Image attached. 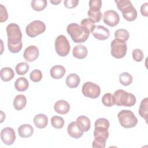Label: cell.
Here are the masks:
<instances>
[{
	"label": "cell",
	"instance_id": "2e32d148",
	"mask_svg": "<svg viewBox=\"0 0 148 148\" xmlns=\"http://www.w3.org/2000/svg\"><path fill=\"white\" fill-rule=\"evenodd\" d=\"M54 109L57 113L61 114H65L69 111L70 105L65 100H58L54 103Z\"/></svg>",
	"mask_w": 148,
	"mask_h": 148
},
{
	"label": "cell",
	"instance_id": "836d02e7",
	"mask_svg": "<svg viewBox=\"0 0 148 148\" xmlns=\"http://www.w3.org/2000/svg\"><path fill=\"white\" fill-rule=\"evenodd\" d=\"M87 14L89 17V18L94 23L99 22L102 18V13L101 10L93 11L89 9Z\"/></svg>",
	"mask_w": 148,
	"mask_h": 148
},
{
	"label": "cell",
	"instance_id": "30bf717a",
	"mask_svg": "<svg viewBox=\"0 0 148 148\" xmlns=\"http://www.w3.org/2000/svg\"><path fill=\"white\" fill-rule=\"evenodd\" d=\"M82 91L86 97L95 99L99 96L101 88L97 84L91 82H87L83 85Z\"/></svg>",
	"mask_w": 148,
	"mask_h": 148
},
{
	"label": "cell",
	"instance_id": "8d00e7d4",
	"mask_svg": "<svg viewBox=\"0 0 148 148\" xmlns=\"http://www.w3.org/2000/svg\"><path fill=\"white\" fill-rule=\"evenodd\" d=\"M132 57L136 62H140L144 58L143 51L139 49H135L132 51Z\"/></svg>",
	"mask_w": 148,
	"mask_h": 148
},
{
	"label": "cell",
	"instance_id": "f546056e",
	"mask_svg": "<svg viewBox=\"0 0 148 148\" xmlns=\"http://www.w3.org/2000/svg\"><path fill=\"white\" fill-rule=\"evenodd\" d=\"M102 102L105 106L107 107H111L115 105L113 95L110 93L105 94L102 98Z\"/></svg>",
	"mask_w": 148,
	"mask_h": 148
},
{
	"label": "cell",
	"instance_id": "4dcf8cb0",
	"mask_svg": "<svg viewBox=\"0 0 148 148\" xmlns=\"http://www.w3.org/2000/svg\"><path fill=\"white\" fill-rule=\"evenodd\" d=\"M115 39H118L126 42L129 37V32L125 29H118L114 32Z\"/></svg>",
	"mask_w": 148,
	"mask_h": 148
},
{
	"label": "cell",
	"instance_id": "ab89813d",
	"mask_svg": "<svg viewBox=\"0 0 148 148\" xmlns=\"http://www.w3.org/2000/svg\"><path fill=\"white\" fill-rule=\"evenodd\" d=\"M147 9H148V3L146 2L143 4L140 7V13L142 16L147 17L148 13H147Z\"/></svg>",
	"mask_w": 148,
	"mask_h": 148
},
{
	"label": "cell",
	"instance_id": "52a82bcc",
	"mask_svg": "<svg viewBox=\"0 0 148 148\" xmlns=\"http://www.w3.org/2000/svg\"><path fill=\"white\" fill-rule=\"evenodd\" d=\"M127 46L126 42L114 39L111 42V54L117 59L123 58L127 53Z\"/></svg>",
	"mask_w": 148,
	"mask_h": 148
},
{
	"label": "cell",
	"instance_id": "ba28073f",
	"mask_svg": "<svg viewBox=\"0 0 148 148\" xmlns=\"http://www.w3.org/2000/svg\"><path fill=\"white\" fill-rule=\"evenodd\" d=\"M55 50L57 54L61 57L66 56L71 49L70 44L67 38L63 35L57 37L55 40Z\"/></svg>",
	"mask_w": 148,
	"mask_h": 148
},
{
	"label": "cell",
	"instance_id": "4fadbf2b",
	"mask_svg": "<svg viewBox=\"0 0 148 148\" xmlns=\"http://www.w3.org/2000/svg\"><path fill=\"white\" fill-rule=\"evenodd\" d=\"M39 54V51L38 47L34 45L28 46L24 51L23 57L28 62H32L36 60Z\"/></svg>",
	"mask_w": 148,
	"mask_h": 148
},
{
	"label": "cell",
	"instance_id": "e0dca14e",
	"mask_svg": "<svg viewBox=\"0 0 148 148\" xmlns=\"http://www.w3.org/2000/svg\"><path fill=\"white\" fill-rule=\"evenodd\" d=\"M76 124L78 127L82 131L87 132L88 131L91 127V122L87 117L85 116H80L76 119Z\"/></svg>",
	"mask_w": 148,
	"mask_h": 148
},
{
	"label": "cell",
	"instance_id": "7c38bea8",
	"mask_svg": "<svg viewBox=\"0 0 148 148\" xmlns=\"http://www.w3.org/2000/svg\"><path fill=\"white\" fill-rule=\"evenodd\" d=\"M103 22L110 27L117 25L120 21L119 14L113 10H109L103 13Z\"/></svg>",
	"mask_w": 148,
	"mask_h": 148
},
{
	"label": "cell",
	"instance_id": "f35d334b",
	"mask_svg": "<svg viewBox=\"0 0 148 148\" xmlns=\"http://www.w3.org/2000/svg\"><path fill=\"white\" fill-rule=\"evenodd\" d=\"M78 0H65L64 1V6L69 9H72L75 8L78 5Z\"/></svg>",
	"mask_w": 148,
	"mask_h": 148
},
{
	"label": "cell",
	"instance_id": "ffe728a7",
	"mask_svg": "<svg viewBox=\"0 0 148 148\" xmlns=\"http://www.w3.org/2000/svg\"><path fill=\"white\" fill-rule=\"evenodd\" d=\"M87 49L85 46L80 45L74 47L72 54L74 57L78 59H83L87 56Z\"/></svg>",
	"mask_w": 148,
	"mask_h": 148
},
{
	"label": "cell",
	"instance_id": "9c48e42d",
	"mask_svg": "<svg viewBox=\"0 0 148 148\" xmlns=\"http://www.w3.org/2000/svg\"><path fill=\"white\" fill-rule=\"evenodd\" d=\"M46 30L45 23L40 20H34L30 23L25 28L27 35L31 38H35L36 36L43 33Z\"/></svg>",
	"mask_w": 148,
	"mask_h": 148
},
{
	"label": "cell",
	"instance_id": "9a60e30c",
	"mask_svg": "<svg viewBox=\"0 0 148 148\" xmlns=\"http://www.w3.org/2000/svg\"><path fill=\"white\" fill-rule=\"evenodd\" d=\"M67 131L70 136L75 139L80 138L84 133L83 131L80 130L77 125L75 121H72L69 124L67 127Z\"/></svg>",
	"mask_w": 148,
	"mask_h": 148
},
{
	"label": "cell",
	"instance_id": "83f0119b",
	"mask_svg": "<svg viewBox=\"0 0 148 148\" xmlns=\"http://www.w3.org/2000/svg\"><path fill=\"white\" fill-rule=\"evenodd\" d=\"M46 0H33L31 1V7L35 11H42L47 6Z\"/></svg>",
	"mask_w": 148,
	"mask_h": 148
},
{
	"label": "cell",
	"instance_id": "44dd1931",
	"mask_svg": "<svg viewBox=\"0 0 148 148\" xmlns=\"http://www.w3.org/2000/svg\"><path fill=\"white\" fill-rule=\"evenodd\" d=\"M65 69L62 65H54L53 66L50 71V73L51 76L55 79H60L62 78L65 73Z\"/></svg>",
	"mask_w": 148,
	"mask_h": 148
},
{
	"label": "cell",
	"instance_id": "d6a6232c",
	"mask_svg": "<svg viewBox=\"0 0 148 148\" xmlns=\"http://www.w3.org/2000/svg\"><path fill=\"white\" fill-rule=\"evenodd\" d=\"M51 124L54 128L60 129L62 128L64 125V120L60 116H54L51 119Z\"/></svg>",
	"mask_w": 148,
	"mask_h": 148
},
{
	"label": "cell",
	"instance_id": "1f68e13d",
	"mask_svg": "<svg viewBox=\"0 0 148 148\" xmlns=\"http://www.w3.org/2000/svg\"><path fill=\"white\" fill-rule=\"evenodd\" d=\"M29 65L25 62H21L17 64L16 66L15 69L16 73L19 75H24L27 72H28L29 70Z\"/></svg>",
	"mask_w": 148,
	"mask_h": 148
},
{
	"label": "cell",
	"instance_id": "5bb4252c",
	"mask_svg": "<svg viewBox=\"0 0 148 148\" xmlns=\"http://www.w3.org/2000/svg\"><path fill=\"white\" fill-rule=\"evenodd\" d=\"M92 33L95 38L100 40H106L108 39L110 36V32L109 29L101 25L95 26Z\"/></svg>",
	"mask_w": 148,
	"mask_h": 148
},
{
	"label": "cell",
	"instance_id": "d6986e66",
	"mask_svg": "<svg viewBox=\"0 0 148 148\" xmlns=\"http://www.w3.org/2000/svg\"><path fill=\"white\" fill-rule=\"evenodd\" d=\"M34 123L37 128H44L48 124V118L44 114H36L34 118Z\"/></svg>",
	"mask_w": 148,
	"mask_h": 148
},
{
	"label": "cell",
	"instance_id": "f1b7e54d",
	"mask_svg": "<svg viewBox=\"0 0 148 148\" xmlns=\"http://www.w3.org/2000/svg\"><path fill=\"white\" fill-rule=\"evenodd\" d=\"M119 82L123 86H129L132 82V76L128 72H123L119 76Z\"/></svg>",
	"mask_w": 148,
	"mask_h": 148
},
{
	"label": "cell",
	"instance_id": "74e56055",
	"mask_svg": "<svg viewBox=\"0 0 148 148\" xmlns=\"http://www.w3.org/2000/svg\"><path fill=\"white\" fill-rule=\"evenodd\" d=\"M0 22L2 23L7 20L8 18V14L6 8L2 4H0Z\"/></svg>",
	"mask_w": 148,
	"mask_h": 148
},
{
	"label": "cell",
	"instance_id": "8992f818",
	"mask_svg": "<svg viewBox=\"0 0 148 148\" xmlns=\"http://www.w3.org/2000/svg\"><path fill=\"white\" fill-rule=\"evenodd\" d=\"M117 117L120 125L125 128L135 127L138 123V119L134 113L130 110H122L119 112Z\"/></svg>",
	"mask_w": 148,
	"mask_h": 148
},
{
	"label": "cell",
	"instance_id": "e575fe53",
	"mask_svg": "<svg viewBox=\"0 0 148 148\" xmlns=\"http://www.w3.org/2000/svg\"><path fill=\"white\" fill-rule=\"evenodd\" d=\"M29 77L32 82H38L40 81L42 78V72L39 69H35L30 73Z\"/></svg>",
	"mask_w": 148,
	"mask_h": 148
},
{
	"label": "cell",
	"instance_id": "603a6c76",
	"mask_svg": "<svg viewBox=\"0 0 148 148\" xmlns=\"http://www.w3.org/2000/svg\"><path fill=\"white\" fill-rule=\"evenodd\" d=\"M95 26V23L92 22L89 18H86L82 20L80 23V27L82 29L89 35L90 33L92 32Z\"/></svg>",
	"mask_w": 148,
	"mask_h": 148
},
{
	"label": "cell",
	"instance_id": "cb8c5ba5",
	"mask_svg": "<svg viewBox=\"0 0 148 148\" xmlns=\"http://www.w3.org/2000/svg\"><path fill=\"white\" fill-rule=\"evenodd\" d=\"M27 104V99L25 95L23 94L17 95L13 101V106L17 110H20L23 109Z\"/></svg>",
	"mask_w": 148,
	"mask_h": 148
},
{
	"label": "cell",
	"instance_id": "60d3db41",
	"mask_svg": "<svg viewBox=\"0 0 148 148\" xmlns=\"http://www.w3.org/2000/svg\"><path fill=\"white\" fill-rule=\"evenodd\" d=\"M61 2V0H52V1H50V2L53 4V5H58V3H60V2Z\"/></svg>",
	"mask_w": 148,
	"mask_h": 148
},
{
	"label": "cell",
	"instance_id": "5b68a950",
	"mask_svg": "<svg viewBox=\"0 0 148 148\" xmlns=\"http://www.w3.org/2000/svg\"><path fill=\"white\" fill-rule=\"evenodd\" d=\"M66 31L72 40L75 43H83L88 38L89 34L84 32L80 25L76 23H71L66 27Z\"/></svg>",
	"mask_w": 148,
	"mask_h": 148
},
{
	"label": "cell",
	"instance_id": "7402d4cb",
	"mask_svg": "<svg viewBox=\"0 0 148 148\" xmlns=\"http://www.w3.org/2000/svg\"><path fill=\"white\" fill-rule=\"evenodd\" d=\"M80 82V77L76 73H71L66 78V84L71 88H76Z\"/></svg>",
	"mask_w": 148,
	"mask_h": 148
},
{
	"label": "cell",
	"instance_id": "d590c367",
	"mask_svg": "<svg viewBox=\"0 0 148 148\" xmlns=\"http://www.w3.org/2000/svg\"><path fill=\"white\" fill-rule=\"evenodd\" d=\"M102 6V1L101 0H90L89 1L90 10L93 11H99Z\"/></svg>",
	"mask_w": 148,
	"mask_h": 148
},
{
	"label": "cell",
	"instance_id": "6da1fadb",
	"mask_svg": "<svg viewBox=\"0 0 148 148\" xmlns=\"http://www.w3.org/2000/svg\"><path fill=\"white\" fill-rule=\"evenodd\" d=\"M110 124L108 119L99 118L95 123V130L94 131V140L92 143V147L94 148H104L106 146V142L109 136L108 128Z\"/></svg>",
	"mask_w": 148,
	"mask_h": 148
},
{
	"label": "cell",
	"instance_id": "8fae6325",
	"mask_svg": "<svg viewBox=\"0 0 148 148\" xmlns=\"http://www.w3.org/2000/svg\"><path fill=\"white\" fill-rule=\"evenodd\" d=\"M1 139L6 145H12L16 139L14 130L10 127H5L1 131Z\"/></svg>",
	"mask_w": 148,
	"mask_h": 148
},
{
	"label": "cell",
	"instance_id": "d4e9b609",
	"mask_svg": "<svg viewBox=\"0 0 148 148\" xmlns=\"http://www.w3.org/2000/svg\"><path fill=\"white\" fill-rule=\"evenodd\" d=\"M29 86V83L27 79L24 77L18 78L14 82V87L18 91H24L27 90Z\"/></svg>",
	"mask_w": 148,
	"mask_h": 148
},
{
	"label": "cell",
	"instance_id": "484cf974",
	"mask_svg": "<svg viewBox=\"0 0 148 148\" xmlns=\"http://www.w3.org/2000/svg\"><path fill=\"white\" fill-rule=\"evenodd\" d=\"M1 78L4 82H9L11 80L14 76V73L13 70L9 67H5L1 69Z\"/></svg>",
	"mask_w": 148,
	"mask_h": 148
},
{
	"label": "cell",
	"instance_id": "277c9868",
	"mask_svg": "<svg viewBox=\"0 0 148 148\" xmlns=\"http://www.w3.org/2000/svg\"><path fill=\"white\" fill-rule=\"evenodd\" d=\"M113 96L115 104L117 106L131 107L136 103V98L134 94L121 89L116 90Z\"/></svg>",
	"mask_w": 148,
	"mask_h": 148
},
{
	"label": "cell",
	"instance_id": "4316f807",
	"mask_svg": "<svg viewBox=\"0 0 148 148\" xmlns=\"http://www.w3.org/2000/svg\"><path fill=\"white\" fill-rule=\"evenodd\" d=\"M147 106H148V98H145L141 101L138 112H139V115L145 120L146 122H147V117H148Z\"/></svg>",
	"mask_w": 148,
	"mask_h": 148
},
{
	"label": "cell",
	"instance_id": "ac0fdd59",
	"mask_svg": "<svg viewBox=\"0 0 148 148\" xmlns=\"http://www.w3.org/2000/svg\"><path fill=\"white\" fill-rule=\"evenodd\" d=\"M18 135L21 138H29L34 133V128L29 124H23L18 128Z\"/></svg>",
	"mask_w": 148,
	"mask_h": 148
},
{
	"label": "cell",
	"instance_id": "3957f363",
	"mask_svg": "<svg viewBox=\"0 0 148 148\" xmlns=\"http://www.w3.org/2000/svg\"><path fill=\"white\" fill-rule=\"evenodd\" d=\"M117 8L122 12L124 18L128 21H134L137 17V11L128 0H115Z\"/></svg>",
	"mask_w": 148,
	"mask_h": 148
},
{
	"label": "cell",
	"instance_id": "7a4b0ae2",
	"mask_svg": "<svg viewBox=\"0 0 148 148\" xmlns=\"http://www.w3.org/2000/svg\"><path fill=\"white\" fill-rule=\"evenodd\" d=\"M8 36V47L13 53H18L22 49V33L20 27L15 23H10L6 27Z\"/></svg>",
	"mask_w": 148,
	"mask_h": 148
}]
</instances>
